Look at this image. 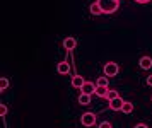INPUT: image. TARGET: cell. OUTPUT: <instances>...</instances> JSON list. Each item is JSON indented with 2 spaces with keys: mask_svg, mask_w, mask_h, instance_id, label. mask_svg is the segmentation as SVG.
<instances>
[{
  "mask_svg": "<svg viewBox=\"0 0 152 128\" xmlns=\"http://www.w3.org/2000/svg\"><path fill=\"white\" fill-rule=\"evenodd\" d=\"M96 89H97V84H94V82H87L86 80V84L82 86V89H80V92H84V94H96Z\"/></svg>",
  "mask_w": 152,
  "mask_h": 128,
  "instance_id": "obj_5",
  "label": "cell"
},
{
  "mask_svg": "<svg viewBox=\"0 0 152 128\" xmlns=\"http://www.w3.org/2000/svg\"><path fill=\"white\" fill-rule=\"evenodd\" d=\"M96 84H97V86H104V87H108V86H110V77H108V75L99 77V79L96 80Z\"/></svg>",
  "mask_w": 152,
  "mask_h": 128,
  "instance_id": "obj_14",
  "label": "cell"
},
{
  "mask_svg": "<svg viewBox=\"0 0 152 128\" xmlns=\"http://www.w3.org/2000/svg\"><path fill=\"white\" fill-rule=\"evenodd\" d=\"M80 123H82V127H94L96 125V115L94 113H84L82 116H80Z\"/></svg>",
  "mask_w": 152,
  "mask_h": 128,
  "instance_id": "obj_3",
  "label": "cell"
},
{
  "mask_svg": "<svg viewBox=\"0 0 152 128\" xmlns=\"http://www.w3.org/2000/svg\"><path fill=\"white\" fill-rule=\"evenodd\" d=\"M99 128H111V123L110 121H103L101 125H99Z\"/></svg>",
  "mask_w": 152,
  "mask_h": 128,
  "instance_id": "obj_18",
  "label": "cell"
},
{
  "mask_svg": "<svg viewBox=\"0 0 152 128\" xmlns=\"http://www.w3.org/2000/svg\"><path fill=\"white\" fill-rule=\"evenodd\" d=\"M123 99L121 97H116V99H111L110 101V109L111 111H121V108H123Z\"/></svg>",
  "mask_w": 152,
  "mask_h": 128,
  "instance_id": "obj_7",
  "label": "cell"
},
{
  "mask_svg": "<svg viewBox=\"0 0 152 128\" xmlns=\"http://www.w3.org/2000/svg\"><path fill=\"white\" fill-rule=\"evenodd\" d=\"M79 104H82V106H89L91 104V94H84V92H80V96H79Z\"/></svg>",
  "mask_w": 152,
  "mask_h": 128,
  "instance_id": "obj_10",
  "label": "cell"
},
{
  "mask_svg": "<svg viewBox=\"0 0 152 128\" xmlns=\"http://www.w3.org/2000/svg\"><path fill=\"white\" fill-rule=\"evenodd\" d=\"M135 2H137V4H149L151 0H135Z\"/></svg>",
  "mask_w": 152,
  "mask_h": 128,
  "instance_id": "obj_21",
  "label": "cell"
},
{
  "mask_svg": "<svg viewBox=\"0 0 152 128\" xmlns=\"http://www.w3.org/2000/svg\"><path fill=\"white\" fill-rule=\"evenodd\" d=\"M7 87H9V79L7 77H2L0 79V91L4 92V91H7Z\"/></svg>",
  "mask_w": 152,
  "mask_h": 128,
  "instance_id": "obj_16",
  "label": "cell"
},
{
  "mask_svg": "<svg viewBox=\"0 0 152 128\" xmlns=\"http://www.w3.org/2000/svg\"><path fill=\"white\" fill-rule=\"evenodd\" d=\"M145 82H147V86H151L152 87V75H149V77L145 79Z\"/></svg>",
  "mask_w": 152,
  "mask_h": 128,
  "instance_id": "obj_19",
  "label": "cell"
},
{
  "mask_svg": "<svg viewBox=\"0 0 152 128\" xmlns=\"http://www.w3.org/2000/svg\"><path fill=\"white\" fill-rule=\"evenodd\" d=\"M5 115H7V106L5 104H0V116L4 118Z\"/></svg>",
  "mask_w": 152,
  "mask_h": 128,
  "instance_id": "obj_17",
  "label": "cell"
},
{
  "mask_svg": "<svg viewBox=\"0 0 152 128\" xmlns=\"http://www.w3.org/2000/svg\"><path fill=\"white\" fill-rule=\"evenodd\" d=\"M138 65H140L142 70H151L152 68V58L151 56H142L140 61H138Z\"/></svg>",
  "mask_w": 152,
  "mask_h": 128,
  "instance_id": "obj_9",
  "label": "cell"
},
{
  "mask_svg": "<svg viewBox=\"0 0 152 128\" xmlns=\"http://www.w3.org/2000/svg\"><path fill=\"white\" fill-rule=\"evenodd\" d=\"M70 70H72V67H70L69 61H65V60L60 61V63L56 65V72H58L60 75H69V74H70Z\"/></svg>",
  "mask_w": 152,
  "mask_h": 128,
  "instance_id": "obj_4",
  "label": "cell"
},
{
  "mask_svg": "<svg viewBox=\"0 0 152 128\" xmlns=\"http://www.w3.org/2000/svg\"><path fill=\"white\" fill-rule=\"evenodd\" d=\"M116 97H120L118 91H115V89H110V91H108V96H106V99H108V101H111V99H116Z\"/></svg>",
  "mask_w": 152,
  "mask_h": 128,
  "instance_id": "obj_15",
  "label": "cell"
},
{
  "mask_svg": "<svg viewBox=\"0 0 152 128\" xmlns=\"http://www.w3.org/2000/svg\"><path fill=\"white\" fill-rule=\"evenodd\" d=\"M75 46H77V39H75V38L69 36V38H65V39H63V48H65L67 51H72V50H75Z\"/></svg>",
  "mask_w": 152,
  "mask_h": 128,
  "instance_id": "obj_6",
  "label": "cell"
},
{
  "mask_svg": "<svg viewBox=\"0 0 152 128\" xmlns=\"http://www.w3.org/2000/svg\"><path fill=\"white\" fill-rule=\"evenodd\" d=\"M91 14H92V15H101V14H103V9L99 7V4H97V2L91 4Z\"/></svg>",
  "mask_w": 152,
  "mask_h": 128,
  "instance_id": "obj_12",
  "label": "cell"
},
{
  "mask_svg": "<svg viewBox=\"0 0 152 128\" xmlns=\"http://www.w3.org/2000/svg\"><path fill=\"white\" fill-rule=\"evenodd\" d=\"M96 2L103 9V14H113L120 7V0H96Z\"/></svg>",
  "mask_w": 152,
  "mask_h": 128,
  "instance_id": "obj_1",
  "label": "cell"
},
{
  "mask_svg": "<svg viewBox=\"0 0 152 128\" xmlns=\"http://www.w3.org/2000/svg\"><path fill=\"white\" fill-rule=\"evenodd\" d=\"M72 87H75V89H82V86L86 84V80H84V77L82 75H79V74H75L74 77H72Z\"/></svg>",
  "mask_w": 152,
  "mask_h": 128,
  "instance_id": "obj_8",
  "label": "cell"
},
{
  "mask_svg": "<svg viewBox=\"0 0 152 128\" xmlns=\"http://www.w3.org/2000/svg\"><path fill=\"white\" fill-rule=\"evenodd\" d=\"M121 111H123L125 115H130V113H133V104H132L130 101H125V102H123V108H121Z\"/></svg>",
  "mask_w": 152,
  "mask_h": 128,
  "instance_id": "obj_13",
  "label": "cell"
},
{
  "mask_svg": "<svg viewBox=\"0 0 152 128\" xmlns=\"http://www.w3.org/2000/svg\"><path fill=\"white\" fill-rule=\"evenodd\" d=\"M151 102H152V96H151Z\"/></svg>",
  "mask_w": 152,
  "mask_h": 128,
  "instance_id": "obj_22",
  "label": "cell"
},
{
  "mask_svg": "<svg viewBox=\"0 0 152 128\" xmlns=\"http://www.w3.org/2000/svg\"><path fill=\"white\" fill-rule=\"evenodd\" d=\"M103 72L108 77H116L118 72H120V67H118V63H115V61H108V63H104Z\"/></svg>",
  "mask_w": 152,
  "mask_h": 128,
  "instance_id": "obj_2",
  "label": "cell"
},
{
  "mask_svg": "<svg viewBox=\"0 0 152 128\" xmlns=\"http://www.w3.org/2000/svg\"><path fill=\"white\" fill-rule=\"evenodd\" d=\"M108 91H110V87H104V86H97V89H96V96H97V97H104V99H106V96H108Z\"/></svg>",
  "mask_w": 152,
  "mask_h": 128,
  "instance_id": "obj_11",
  "label": "cell"
},
{
  "mask_svg": "<svg viewBox=\"0 0 152 128\" xmlns=\"http://www.w3.org/2000/svg\"><path fill=\"white\" fill-rule=\"evenodd\" d=\"M133 128H149V127H147L145 123H138V125H135V127H133Z\"/></svg>",
  "mask_w": 152,
  "mask_h": 128,
  "instance_id": "obj_20",
  "label": "cell"
}]
</instances>
